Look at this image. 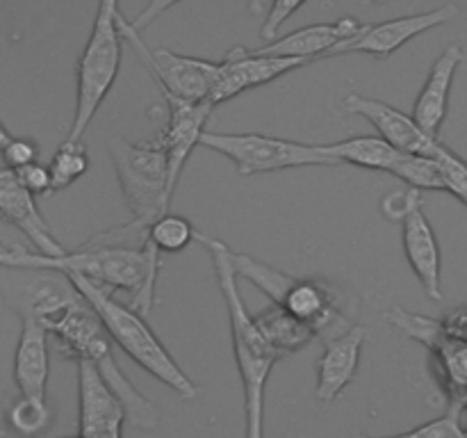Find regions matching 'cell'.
Masks as SVG:
<instances>
[{
	"label": "cell",
	"instance_id": "484cf974",
	"mask_svg": "<svg viewBox=\"0 0 467 438\" xmlns=\"http://www.w3.org/2000/svg\"><path fill=\"white\" fill-rule=\"evenodd\" d=\"M149 240L160 254H176V251L187 249L196 240V231L190 219L167 213L158 222L150 224Z\"/></svg>",
	"mask_w": 467,
	"mask_h": 438
},
{
	"label": "cell",
	"instance_id": "277c9868",
	"mask_svg": "<svg viewBox=\"0 0 467 438\" xmlns=\"http://www.w3.org/2000/svg\"><path fill=\"white\" fill-rule=\"evenodd\" d=\"M67 278L85 297L87 304L94 308V313L100 318L108 336L112 338L114 345L121 347L123 354L130 356L150 377H155L164 386L171 388L181 400L192 402L201 395V388L182 372V368L169 354L164 342L149 327L144 315L132 310L128 304L117 301L112 290H108L103 286H96L89 278L78 276V274H68Z\"/></svg>",
	"mask_w": 467,
	"mask_h": 438
},
{
	"label": "cell",
	"instance_id": "d4e9b609",
	"mask_svg": "<svg viewBox=\"0 0 467 438\" xmlns=\"http://www.w3.org/2000/svg\"><path fill=\"white\" fill-rule=\"evenodd\" d=\"M48 169L50 178H53V192L71 187L89 169V153H87L85 144L82 141L64 140L53 153Z\"/></svg>",
	"mask_w": 467,
	"mask_h": 438
},
{
	"label": "cell",
	"instance_id": "603a6c76",
	"mask_svg": "<svg viewBox=\"0 0 467 438\" xmlns=\"http://www.w3.org/2000/svg\"><path fill=\"white\" fill-rule=\"evenodd\" d=\"M254 319L260 331H263V336L267 338L269 345L281 356L295 354V351L308 347L315 338H319V333L313 327L299 322V319H295L274 304L260 310L258 315H254Z\"/></svg>",
	"mask_w": 467,
	"mask_h": 438
},
{
	"label": "cell",
	"instance_id": "52a82bcc",
	"mask_svg": "<svg viewBox=\"0 0 467 438\" xmlns=\"http://www.w3.org/2000/svg\"><path fill=\"white\" fill-rule=\"evenodd\" d=\"M108 151L132 219L150 226L164 217L171 208L173 190L167 149L158 132L146 141H128L117 135L108 141Z\"/></svg>",
	"mask_w": 467,
	"mask_h": 438
},
{
	"label": "cell",
	"instance_id": "d6a6232c",
	"mask_svg": "<svg viewBox=\"0 0 467 438\" xmlns=\"http://www.w3.org/2000/svg\"><path fill=\"white\" fill-rule=\"evenodd\" d=\"M418 201H422V192L418 190H406V192H390L386 199L381 201V213L386 214L392 222H400L406 213L410 210V205H415Z\"/></svg>",
	"mask_w": 467,
	"mask_h": 438
},
{
	"label": "cell",
	"instance_id": "ba28073f",
	"mask_svg": "<svg viewBox=\"0 0 467 438\" xmlns=\"http://www.w3.org/2000/svg\"><path fill=\"white\" fill-rule=\"evenodd\" d=\"M201 146L217 151L235 164L240 176L283 172L295 167H336V158L327 153L322 144L283 140V137L260 135V132H219L205 130Z\"/></svg>",
	"mask_w": 467,
	"mask_h": 438
},
{
	"label": "cell",
	"instance_id": "f1b7e54d",
	"mask_svg": "<svg viewBox=\"0 0 467 438\" xmlns=\"http://www.w3.org/2000/svg\"><path fill=\"white\" fill-rule=\"evenodd\" d=\"M436 162L442 172L445 192L454 194L461 203L467 205V160L456 155L441 141L436 151Z\"/></svg>",
	"mask_w": 467,
	"mask_h": 438
},
{
	"label": "cell",
	"instance_id": "4316f807",
	"mask_svg": "<svg viewBox=\"0 0 467 438\" xmlns=\"http://www.w3.org/2000/svg\"><path fill=\"white\" fill-rule=\"evenodd\" d=\"M392 176L409 182V185L418 192H445V181H442V172L441 167H438L436 158L404 153L400 162H397V167L392 169Z\"/></svg>",
	"mask_w": 467,
	"mask_h": 438
},
{
	"label": "cell",
	"instance_id": "3957f363",
	"mask_svg": "<svg viewBox=\"0 0 467 438\" xmlns=\"http://www.w3.org/2000/svg\"><path fill=\"white\" fill-rule=\"evenodd\" d=\"M196 242H201L213 258L217 286L228 308L233 354H235V365L242 379V391H244V438H265V392H267V381L272 377L274 365L283 356L269 345L267 338L255 324L254 315L246 310L240 287H237L231 246L217 237L203 235V233H196Z\"/></svg>",
	"mask_w": 467,
	"mask_h": 438
},
{
	"label": "cell",
	"instance_id": "83f0119b",
	"mask_svg": "<svg viewBox=\"0 0 467 438\" xmlns=\"http://www.w3.org/2000/svg\"><path fill=\"white\" fill-rule=\"evenodd\" d=\"M351 438H467L463 429V406L450 404L445 413L436 420L418 424L409 432L395 433V436H365V433H354Z\"/></svg>",
	"mask_w": 467,
	"mask_h": 438
},
{
	"label": "cell",
	"instance_id": "8fae6325",
	"mask_svg": "<svg viewBox=\"0 0 467 438\" xmlns=\"http://www.w3.org/2000/svg\"><path fill=\"white\" fill-rule=\"evenodd\" d=\"M342 108L347 114L363 117L377 128L379 137L395 146L397 151L409 155H424V158H436V151L441 140L427 135L413 114H406L401 110L392 108L390 103H383L379 99H369L363 94H347L342 100Z\"/></svg>",
	"mask_w": 467,
	"mask_h": 438
},
{
	"label": "cell",
	"instance_id": "7402d4cb",
	"mask_svg": "<svg viewBox=\"0 0 467 438\" xmlns=\"http://www.w3.org/2000/svg\"><path fill=\"white\" fill-rule=\"evenodd\" d=\"M324 149L340 164L347 162L356 164V167L388 173H392V169L397 167V162L404 155L379 135H354L342 141H336V144H327Z\"/></svg>",
	"mask_w": 467,
	"mask_h": 438
},
{
	"label": "cell",
	"instance_id": "4dcf8cb0",
	"mask_svg": "<svg viewBox=\"0 0 467 438\" xmlns=\"http://www.w3.org/2000/svg\"><path fill=\"white\" fill-rule=\"evenodd\" d=\"M304 0H278L269 7L267 16H265L263 27H260V36H263L267 44H274L278 39V30H281L283 23L292 16V14L299 12L304 7Z\"/></svg>",
	"mask_w": 467,
	"mask_h": 438
},
{
	"label": "cell",
	"instance_id": "8d00e7d4",
	"mask_svg": "<svg viewBox=\"0 0 467 438\" xmlns=\"http://www.w3.org/2000/svg\"><path fill=\"white\" fill-rule=\"evenodd\" d=\"M62 438H80V436H62Z\"/></svg>",
	"mask_w": 467,
	"mask_h": 438
},
{
	"label": "cell",
	"instance_id": "f546056e",
	"mask_svg": "<svg viewBox=\"0 0 467 438\" xmlns=\"http://www.w3.org/2000/svg\"><path fill=\"white\" fill-rule=\"evenodd\" d=\"M0 155H3L5 167L18 172L27 164L39 162V144L35 140H27V137H12L7 146L0 151Z\"/></svg>",
	"mask_w": 467,
	"mask_h": 438
},
{
	"label": "cell",
	"instance_id": "8992f818",
	"mask_svg": "<svg viewBox=\"0 0 467 438\" xmlns=\"http://www.w3.org/2000/svg\"><path fill=\"white\" fill-rule=\"evenodd\" d=\"M123 35L119 27V5L105 0L99 5L94 26L76 71V112L67 140L82 141L96 112L117 82L123 57Z\"/></svg>",
	"mask_w": 467,
	"mask_h": 438
},
{
	"label": "cell",
	"instance_id": "5bb4252c",
	"mask_svg": "<svg viewBox=\"0 0 467 438\" xmlns=\"http://www.w3.org/2000/svg\"><path fill=\"white\" fill-rule=\"evenodd\" d=\"M461 14V7L454 3L441 5L436 9H429V12L410 14V16L392 18V21L377 23V26H368V30L358 36V39L349 41V44L340 46L331 53L333 55H345V53H368L374 55L379 59L390 57L395 50H400L401 46L409 44L415 36L424 35V32L433 30L438 26H445V23L454 21Z\"/></svg>",
	"mask_w": 467,
	"mask_h": 438
},
{
	"label": "cell",
	"instance_id": "cb8c5ba5",
	"mask_svg": "<svg viewBox=\"0 0 467 438\" xmlns=\"http://www.w3.org/2000/svg\"><path fill=\"white\" fill-rule=\"evenodd\" d=\"M53 424V409L48 400L35 397H14L5 409V427L18 438H39Z\"/></svg>",
	"mask_w": 467,
	"mask_h": 438
},
{
	"label": "cell",
	"instance_id": "7a4b0ae2",
	"mask_svg": "<svg viewBox=\"0 0 467 438\" xmlns=\"http://www.w3.org/2000/svg\"><path fill=\"white\" fill-rule=\"evenodd\" d=\"M0 267L55 272L62 276L78 274L108 290L128 292V306L146 318L155 306L162 254L150 245L149 226L130 219L123 226L96 233L76 251H67L57 258L23 246H5Z\"/></svg>",
	"mask_w": 467,
	"mask_h": 438
},
{
	"label": "cell",
	"instance_id": "30bf717a",
	"mask_svg": "<svg viewBox=\"0 0 467 438\" xmlns=\"http://www.w3.org/2000/svg\"><path fill=\"white\" fill-rule=\"evenodd\" d=\"M386 322L392 324L401 336L418 340L431 351L436 368L441 372V381L450 395V404L467 406V342L450 336L441 319L415 315L409 310L395 308L386 310Z\"/></svg>",
	"mask_w": 467,
	"mask_h": 438
},
{
	"label": "cell",
	"instance_id": "9c48e42d",
	"mask_svg": "<svg viewBox=\"0 0 467 438\" xmlns=\"http://www.w3.org/2000/svg\"><path fill=\"white\" fill-rule=\"evenodd\" d=\"M119 27H121L123 41L135 50L141 64L155 78L162 96H173V99L190 100V103L210 100V94L217 85L222 59L213 62V59L178 55L169 48H149L141 32L123 18L121 9H119Z\"/></svg>",
	"mask_w": 467,
	"mask_h": 438
},
{
	"label": "cell",
	"instance_id": "d590c367",
	"mask_svg": "<svg viewBox=\"0 0 467 438\" xmlns=\"http://www.w3.org/2000/svg\"><path fill=\"white\" fill-rule=\"evenodd\" d=\"M463 429H465V436H467V406L463 409Z\"/></svg>",
	"mask_w": 467,
	"mask_h": 438
},
{
	"label": "cell",
	"instance_id": "9a60e30c",
	"mask_svg": "<svg viewBox=\"0 0 467 438\" xmlns=\"http://www.w3.org/2000/svg\"><path fill=\"white\" fill-rule=\"evenodd\" d=\"M365 30H368V23L358 21L356 16H342L333 23H315V26L299 27L290 35L278 36L274 44L254 48V53L313 62L319 57H331L333 50L358 39Z\"/></svg>",
	"mask_w": 467,
	"mask_h": 438
},
{
	"label": "cell",
	"instance_id": "e575fe53",
	"mask_svg": "<svg viewBox=\"0 0 467 438\" xmlns=\"http://www.w3.org/2000/svg\"><path fill=\"white\" fill-rule=\"evenodd\" d=\"M9 140H12V135H9V130H7V128H5V123L0 121V151H3L5 146H7Z\"/></svg>",
	"mask_w": 467,
	"mask_h": 438
},
{
	"label": "cell",
	"instance_id": "2e32d148",
	"mask_svg": "<svg viewBox=\"0 0 467 438\" xmlns=\"http://www.w3.org/2000/svg\"><path fill=\"white\" fill-rule=\"evenodd\" d=\"M164 105H167V123L160 128L158 137L167 149L171 190L176 192L192 151L201 146V137H203L205 123L213 114L214 105L210 100L190 103V100L173 99V96H164Z\"/></svg>",
	"mask_w": 467,
	"mask_h": 438
},
{
	"label": "cell",
	"instance_id": "5b68a950",
	"mask_svg": "<svg viewBox=\"0 0 467 438\" xmlns=\"http://www.w3.org/2000/svg\"><path fill=\"white\" fill-rule=\"evenodd\" d=\"M233 265L237 276L255 283L274 306L313 327L324 342L347 331L342 328L347 327V319L340 310V295L327 283L281 272L249 254H233Z\"/></svg>",
	"mask_w": 467,
	"mask_h": 438
},
{
	"label": "cell",
	"instance_id": "74e56055",
	"mask_svg": "<svg viewBox=\"0 0 467 438\" xmlns=\"http://www.w3.org/2000/svg\"><path fill=\"white\" fill-rule=\"evenodd\" d=\"M3 251H5V246H3V245H0V254H3Z\"/></svg>",
	"mask_w": 467,
	"mask_h": 438
},
{
	"label": "cell",
	"instance_id": "ffe728a7",
	"mask_svg": "<svg viewBox=\"0 0 467 438\" xmlns=\"http://www.w3.org/2000/svg\"><path fill=\"white\" fill-rule=\"evenodd\" d=\"M465 53L461 44H450L441 55L436 57V62L431 64V71H429L427 82H424L422 91L415 99L413 105V119L418 121V126L422 128L427 135L436 137L441 135V128L445 123L447 112H450V96H451V85H454V76L459 71L461 62H463Z\"/></svg>",
	"mask_w": 467,
	"mask_h": 438
},
{
	"label": "cell",
	"instance_id": "7c38bea8",
	"mask_svg": "<svg viewBox=\"0 0 467 438\" xmlns=\"http://www.w3.org/2000/svg\"><path fill=\"white\" fill-rule=\"evenodd\" d=\"M78 365V436L123 438L126 409L99 370L80 360Z\"/></svg>",
	"mask_w": 467,
	"mask_h": 438
},
{
	"label": "cell",
	"instance_id": "ac0fdd59",
	"mask_svg": "<svg viewBox=\"0 0 467 438\" xmlns=\"http://www.w3.org/2000/svg\"><path fill=\"white\" fill-rule=\"evenodd\" d=\"M401 222V242L404 254L409 258L410 269L422 283L424 292L431 301H442V256L438 245L436 231L427 219L422 201L410 205L409 213L400 219Z\"/></svg>",
	"mask_w": 467,
	"mask_h": 438
},
{
	"label": "cell",
	"instance_id": "d6986e66",
	"mask_svg": "<svg viewBox=\"0 0 467 438\" xmlns=\"http://www.w3.org/2000/svg\"><path fill=\"white\" fill-rule=\"evenodd\" d=\"M365 338L368 328L354 324L340 333L337 338H331L324 342V351L317 359V386H315V397L319 402H336L345 392V388L354 381L358 372L360 356H363Z\"/></svg>",
	"mask_w": 467,
	"mask_h": 438
},
{
	"label": "cell",
	"instance_id": "e0dca14e",
	"mask_svg": "<svg viewBox=\"0 0 467 438\" xmlns=\"http://www.w3.org/2000/svg\"><path fill=\"white\" fill-rule=\"evenodd\" d=\"M35 199L36 196H32L21 185L16 172L3 164L0 167V217L16 226L35 245L36 254L53 256V258L64 256L67 249L55 240L53 228L48 226Z\"/></svg>",
	"mask_w": 467,
	"mask_h": 438
},
{
	"label": "cell",
	"instance_id": "836d02e7",
	"mask_svg": "<svg viewBox=\"0 0 467 438\" xmlns=\"http://www.w3.org/2000/svg\"><path fill=\"white\" fill-rule=\"evenodd\" d=\"M441 322H442V327H445V331L450 333V336H454V338H459V340L467 342V306H465V308L451 310V313L445 315Z\"/></svg>",
	"mask_w": 467,
	"mask_h": 438
},
{
	"label": "cell",
	"instance_id": "1f68e13d",
	"mask_svg": "<svg viewBox=\"0 0 467 438\" xmlns=\"http://www.w3.org/2000/svg\"><path fill=\"white\" fill-rule=\"evenodd\" d=\"M21 185L30 192L32 196H46L53 194V178H50L48 164H27V167L18 169L16 172Z\"/></svg>",
	"mask_w": 467,
	"mask_h": 438
},
{
	"label": "cell",
	"instance_id": "6da1fadb",
	"mask_svg": "<svg viewBox=\"0 0 467 438\" xmlns=\"http://www.w3.org/2000/svg\"><path fill=\"white\" fill-rule=\"evenodd\" d=\"M18 313H30L55 338L64 359L73 363H91L103 381L121 400L126 418L132 427L153 432L160 424V411L146 395H141L130 379L121 372L112 351V338L94 313L85 297L73 287L67 276L55 272H36L18 292Z\"/></svg>",
	"mask_w": 467,
	"mask_h": 438
},
{
	"label": "cell",
	"instance_id": "44dd1931",
	"mask_svg": "<svg viewBox=\"0 0 467 438\" xmlns=\"http://www.w3.org/2000/svg\"><path fill=\"white\" fill-rule=\"evenodd\" d=\"M21 315V336L14 351V381L18 395L46 400L50 377L48 331L35 315Z\"/></svg>",
	"mask_w": 467,
	"mask_h": 438
},
{
	"label": "cell",
	"instance_id": "4fadbf2b",
	"mask_svg": "<svg viewBox=\"0 0 467 438\" xmlns=\"http://www.w3.org/2000/svg\"><path fill=\"white\" fill-rule=\"evenodd\" d=\"M308 59L269 57V55H255L254 50L237 46V48L228 50L222 57V68H219L217 85L210 94V103H226V100L235 99L242 91L267 85V82L296 71L301 67H308Z\"/></svg>",
	"mask_w": 467,
	"mask_h": 438
}]
</instances>
